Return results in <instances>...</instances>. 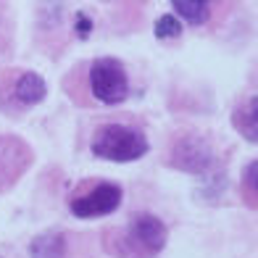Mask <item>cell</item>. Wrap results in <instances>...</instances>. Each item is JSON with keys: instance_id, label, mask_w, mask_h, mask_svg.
<instances>
[{"instance_id": "obj_1", "label": "cell", "mask_w": 258, "mask_h": 258, "mask_svg": "<svg viewBox=\"0 0 258 258\" xmlns=\"http://www.w3.org/2000/svg\"><path fill=\"white\" fill-rule=\"evenodd\" d=\"M166 245V227L153 214H137L124 232L105 234V248L119 258H153Z\"/></svg>"}, {"instance_id": "obj_2", "label": "cell", "mask_w": 258, "mask_h": 258, "mask_svg": "<svg viewBox=\"0 0 258 258\" xmlns=\"http://www.w3.org/2000/svg\"><path fill=\"white\" fill-rule=\"evenodd\" d=\"M92 153L105 161H137L148 153V140L132 126L108 124L92 137Z\"/></svg>"}, {"instance_id": "obj_3", "label": "cell", "mask_w": 258, "mask_h": 258, "mask_svg": "<svg viewBox=\"0 0 258 258\" xmlns=\"http://www.w3.org/2000/svg\"><path fill=\"white\" fill-rule=\"evenodd\" d=\"M90 90L100 103L116 105L129 95V79L116 58H98L90 69Z\"/></svg>"}, {"instance_id": "obj_4", "label": "cell", "mask_w": 258, "mask_h": 258, "mask_svg": "<svg viewBox=\"0 0 258 258\" xmlns=\"http://www.w3.org/2000/svg\"><path fill=\"white\" fill-rule=\"evenodd\" d=\"M121 203V187L113 182H98L92 190L72 198V214L79 219H98L113 214Z\"/></svg>"}, {"instance_id": "obj_5", "label": "cell", "mask_w": 258, "mask_h": 258, "mask_svg": "<svg viewBox=\"0 0 258 258\" xmlns=\"http://www.w3.org/2000/svg\"><path fill=\"white\" fill-rule=\"evenodd\" d=\"M171 163L182 171H198L203 174L206 169L214 166V150L198 135H184L171 145Z\"/></svg>"}, {"instance_id": "obj_6", "label": "cell", "mask_w": 258, "mask_h": 258, "mask_svg": "<svg viewBox=\"0 0 258 258\" xmlns=\"http://www.w3.org/2000/svg\"><path fill=\"white\" fill-rule=\"evenodd\" d=\"M29 161L32 150L27 148L24 140L0 135V190H8L29 169Z\"/></svg>"}, {"instance_id": "obj_7", "label": "cell", "mask_w": 258, "mask_h": 258, "mask_svg": "<svg viewBox=\"0 0 258 258\" xmlns=\"http://www.w3.org/2000/svg\"><path fill=\"white\" fill-rule=\"evenodd\" d=\"M45 92H48V87H45V79L40 74H34V72H21L14 82V95L19 103H24V105H34V103H40L45 98Z\"/></svg>"}, {"instance_id": "obj_8", "label": "cell", "mask_w": 258, "mask_h": 258, "mask_svg": "<svg viewBox=\"0 0 258 258\" xmlns=\"http://www.w3.org/2000/svg\"><path fill=\"white\" fill-rule=\"evenodd\" d=\"M234 129L248 140V143H258V95L245 100L232 116Z\"/></svg>"}, {"instance_id": "obj_9", "label": "cell", "mask_w": 258, "mask_h": 258, "mask_svg": "<svg viewBox=\"0 0 258 258\" xmlns=\"http://www.w3.org/2000/svg\"><path fill=\"white\" fill-rule=\"evenodd\" d=\"M29 253H32V258H63L66 255V240H63V234H58V232L40 234V237L29 245Z\"/></svg>"}, {"instance_id": "obj_10", "label": "cell", "mask_w": 258, "mask_h": 258, "mask_svg": "<svg viewBox=\"0 0 258 258\" xmlns=\"http://www.w3.org/2000/svg\"><path fill=\"white\" fill-rule=\"evenodd\" d=\"M171 8L179 19L187 21V24H203L211 16V3H203V0H177Z\"/></svg>"}, {"instance_id": "obj_11", "label": "cell", "mask_w": 258, "mask_h": 258, "mask_svg": "<svg viewBox=\"0 0 258 258\" xmlns=\"http://www.w3.org/2000/svg\"><path fill=\"white\" fill-rule=\"evenodd\" d=\"M242 198L258 208V161L248 163V169L242 174Z\"/></svg>"}, {"instance_id": "obj_12", "label": "cell", "mask_w": 258, "mask_h": 258, "mask_svg": "<svg viewBox=\"0 0 258 258\" xmlns=\"http://www.w3.org/2000/svg\"><path fill=\"white\" fill-rule=\"evenodd\" d=\"M179 34H182V24L174 14H166L156 21V37L158 40H174V37H179Z\"/></svg>"}]
</instances>
